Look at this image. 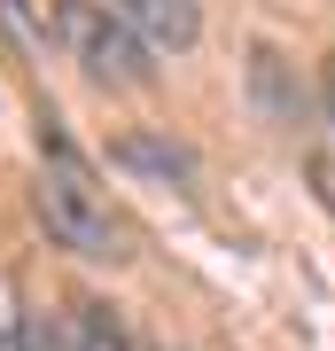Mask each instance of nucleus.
I'll return each instance as SVG.
<instances>
[{
	"label": "nucleus",
	"mask_w": 335,
	"mask_h": 351,
	"mask_svg": "<svg viewBox=\"0 0 335 351\" xmlns=\"http://www.w3.org/2000/svg\"><path fill=\"white\" fill-rule=\"evenodd\" d=\"M32 203H39L47 234L71 258H86V265H125V258H133V226H125V211L110 203L101 172L62 133H39V188H32Z\"/></svg>",
	"instance_id": "f257e3e1"
},
{
	"label": "nucleus",
	"mask_w": 335,
	"mask_h": 351,
	"mask_svg": "<svg viewBox=\"0 0 335 351\" xmlns=\"http://www.w3.org/2000/svg\"><path fill=\"white\" fill-rule=\"evenodd\" d=\"M55 39L94 86H117V94H149L156 86V63H149V39H140L110 0H55Z\"/></svg>",
	"instance_id": "f03ea898"
},
{
	"label": "nucleus",
	"mask_w": 335,
	"mask_h": 351,
	"mask_svg": "<svg viewBox=\"0 0 335 351\" xmlns=\"http://www.w3.org/2000/svg\"><path fill=\"white\" fill-rule=\"evenodd\" d=\"M117 16L164 55H187L203 39V0H117Z\"/></svg>",
	"instance_id": "7ed1b4c3"
},
{
	"label": "nucleus",
	"mask_w": 335,
	"mask_h": 351,
	"mask_svg": "<svg viewBox=\"0 0 335 351\" xmlns=\"http://www.w3.org/2000/svg\"><path fill=\"white\" fill-rule=\"evenodd\" d=\"M117 164H133V172H156L164 188H187V180H195V164H187L172 141H156V133H125V141H117Z\"/></svg>",
	"instance_id": "20e7f679"
},
{
	"label": "nucleus",
	"mask_w": 335,
	"mask_h": 351,
	"mask_svg": "<svg viewBox=\"0 0 335 351\" xmlns=\"http://www.w3.org/2000/svg\"><path fill=\"white\" fill-rule=\"evenodd\" d=\"M0 351H32V313L16 304L8 281H0Z\"/></svg>",
	"instance_id": "39448f33"
},
{
	"label": "nucleus",
	"mask_w": 335,
	"mask_h": 351,
	"mask_svg": "<svg viewBox=\"0 0 335 351\" xmlns=\"http://www.w3.org/2000/svg\"><path fill=\"white\" fill-rule=\"evenodd\" d=\"M312 188H320V203L335 211V156H312Z\"/></svg>",
	"instance_id": "423d86ee"
},
{
	"label": "nucleus",
	"mask_w": 335,
	"mask_h": 351,
	"mask_svg": "<svg viewBox=\"0 0 335 351\" xmlns=\"http://www.w3.org/2000/svg\"><path fill=\"white\" fill-rule=\"evenodd\" d=\"M320 94H327V117H335V55L320 63Z\"/></svg>",
	"instance_id": "0eeeda50"
}]
</instances>
